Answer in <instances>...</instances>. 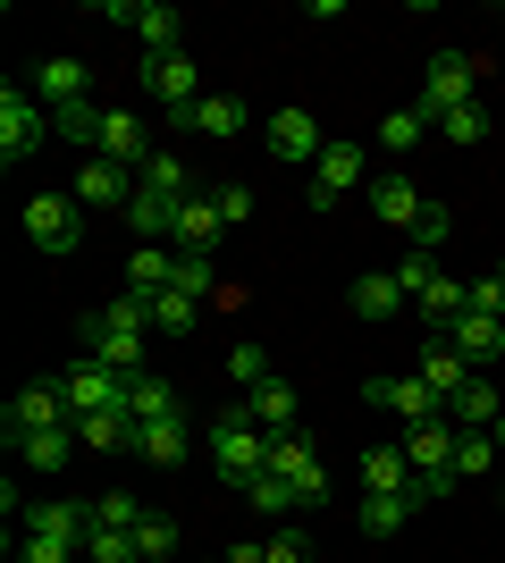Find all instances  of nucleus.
<instances>
[{
    "mask_svg": "<svg viewBox=\"0 0 505 563\" xmlns=\"http://www.w3.org/2000/svg\"><path fill=\"white\" fill-rule=\"evenodd\" d=\"M211 463H219V488H237V496L270 471V429H253V412H244V404L211 421Z\"/></svg>",
    "mask_w": 505,
    "mask_h": 563,
    "instance_id": "1",
    "label": "nucleus"
},
{
    "mask_svg": "<svg viewBox=\"0 0 505 563\" xmlns=\"http://www.w3.org/2000/svg\"><path fill=\"white\" fill-rule=\"evenodd\" d=\"M481 76H488V59H472V51H438L430 76H421V101H413V110L430 118V126H438V118H455V110H472V101H481V93H472Z\"/></svg>",
    "mask_w": 505,
    "mask_h": 563,
    "instance_id": "2",
    "label": "nucleus"
},
{
    "mask_svg": "<svg viewBox=\"0 0 505 563\" xmlns=\"http://www.w3.org/2000/svg\"><path fill=\"white\" fill-rule=\"evenodd\" d=\"M362 396L380 404V412H396L405 429H421V421H447V396H438V387H430L421 371H380L371 387H362Z\"/></svg>",
    "mask_w": 505,
    "mask_h": 563,
    "instance_id": "3",
    "label": "nucleus"
},
{
    "mask_svg": "<svg viewBox=\"0 0 505 563\" xmlns=\"http://www.w3.org/2000/svg\"><path fill=\"white\" fill-rule=\"evenodd\" d=\"M25 244L34 253H76L85 244V202L76 194H34L25 202Z\"/></svg>",
    "mask_w": 505,
    "mask_h": 563,
    "instance_id": "4",
    "label": "nucleus"
},
{
    "mask_svg": "<svg viewBox=\"0 0 505 563\" xmlns=\"http://www.w3.org/2000/svg\"><path fill=\"white\" fill-rule=\"evenodd\" d=\"M144 93L161 101L168 118H186V126H194V110H202V68H194L186 51H168V59H144Z\"/></svg>",
    "mask_w": 505,
    "mask_h": 563,
    "instance_id": "5",
    "label": "nucleus"
},
{
    "mask_svg": "<svg viewBox=\"0 0 505 563\" xmlns=\"http://www.w3.org/2000/svg\"><path fill=\"white\" fill-rule=\"evenodd\" d=\"M94 68H85V59H76V51H51L43 68H34V101H43L51 118H68V110H94Z\"/></svg>",
    "mask_w": 505,
    "mask_h": 563,
    "instance_id": "6",
    "label": "nucleus"
},
{
    "mask_svg": "<svg viewBox=\"0 0 505 563\" xmlns=\"http://www.w3.org/2000/svg\"><path fill=\"white\" fill-rule=\"evenodd\" d=\"M270 471L295 488V505H329V463L312 454V438H295V429H287V438H270Z\"/></svg>",
    "mask_w": 505,
    "mask_h": 563,
    "instance_id": "7",
    "label": "nucleus"
},
{
    "mask_svg": "<svg viewBox=\"0 0 505 563\" xmlns=\"http://www.w3.org/2000/svg\"><path fill=\"white\" fill-rule=\"evenodd\" d=\"M68 194L85 202V211H127V202H135V168L85 152V161H76V177H68Z\"/></svg>",
    "mask_w": 505,
    "mask_h": 563,
    "instance_id": "8",
    "label": "nucleus"
},
{
    "mask_svg": "<svg viewBox=\"0 0 505 563\" xmlns=\"http://www.w3.org/2000/svg\"><path fill=\"white\" fill-rule=\"evenodd\" d=\"M43 135H51V118H43V101H34V85H0V152L9 161H25V152H43Z\"/></svg>",
    "mask_w": 505,
    "mask_h": 563,
    "instance_id": "9",
    "label": "nucleus"
},
{
    "mask_svg": "<svg viewBox=\"0 0 505 563\" xmlns=\"http://www.w3.org/2000/svg\"><path fill=\"white\" fill-rule=\"evenodd\" d=\"M76 412H68V396L59 387H18L9 396V412H0V438L18 446V438H34V429H68Z\"/></svg>",
    "mask_w": 505,
    "mask_h": 563,
    "instance_id": "10",
    "label": "nucleus"
},
{
    "mask_svg": "<svg viewBox=\"0 0 505 563\" xmlns=\"http://www.w3.org/2000/svg\"><path fill=\"white\" fill-rule=\"evenodd\" d=\"M354 186H362V143H329V152L312 161V186H304V202H312V211H337Z\"/></svg>",
    "mask_w": 505,
    "mask_h": 563,
    "instance_id": "11",
    "label": "nucleus"
},
{
    "mask_svg": "<svg viewBox=\"0 0 505 563\" xmlns=\"http://www.w3.org/2000/svg\"><path fill=\"white\" fill-rule=\"evenodd\" d=\"M59 396H68L76 421H85V412H119V404H127V378H119V371H101V362H76V371L59 378Z\"/></svg>",
    "mask_w": 505,
    "mask_h": 563,
    "instance_id": "12",
    "label": "nucleus"
},
{
    "mask_svg": "<svg viewBox=\"0 0 505 563\" xmlns=\"http://www.w3.org/2000/svg\"><path fill=\"white\" fill-rule=\"evenodd\" d=\"M94 152L144 177V168H152V135H144V118H135V110H101V135H94Z\"/></svg>",
    "mask_w": 505,
    "mask_h": 563,
    "instance_id": "13",
    "label": "nucleus"
},
{
    "mask_svg": "<svg viewBox=\"0 0 505 563\" xmlns=\"http://www.w3.org/2000/svg\"><path fill=\"white\" fill-rule=\"evenodd\" d=\"M25 530L85 547V539H94V496H43V505H25Z\"/></svg>",
    "mask_w": 505,
    "mask_h": 563,
    "instance_id": "14",
    "label": "nucleus"
},
{
    "mask_svg": "<svg viewBox=\"0 0 505 563\" xmlns=\"http://www.w3.org/2000/svg\"><path fill=\"white\" fill-rule=\"evenodd\" d=\"M262 143H270V161H320V152H329V135H320L312 110H278L262 126Z\"/></svg>",
    "mask_w": 505,
    "mask_h": 563,
    "instance_id": "15",
    "label": "nucleus"
},
{
    "mask_svg": "<svg viewBox=\"0 0 505 563\" xmlns=\"http://www.w3.org/2000/svg\"><path fill=\"white\" fill-rule=\"evenodd\" d=\"M76 336H85V353H94L101 371H119V378H144V336H127V329H101L94 311L76 320Z\"/></svg>",
    "mask_w": 505,
    "mask_h": 563,
    "instance_id": "16",
    "label": "nucleus"
},
{
    "mask_svg": "<svg viewBox=\"0 0 505 563\" xmlns=\"http://www.w3.org/2000/svg\"><path fill=\"white\" fill-rule=\"evenodd\" d=\"M421 505H430V488L413 479V488H396V496H362V505H354V521H362V539H396V530H405V521L421 514Z\"/></svg>",
    "mask_w": 505,
    "mask_h": 563,
    "instance_id": "17",
    "label": "nucleus"
},
{
    "mask_svg": "<svg viewBox=\"0 0 505 563\" xmlns=\"http://www.w3.org/2000/svg\"><path fill=\"white\" fill-rule=\"evenodd\" d=\"M447 345H455L472 371H481V362H505V320L497 311H463L455 329H447Z\"/></svg>",
    "mask_w": 505,
    "mask_h": 563,
    "instance_id": "18",
    "label": "nucleus"
},
{
    "mask_svg": "<svg viewBox=\"0 0 505 563\" xmlns=\"http://www.w3.org/2000/svg\"><path fill=\"white\" fill-rule=\"evenodd\" d=\"M127 25L144 34V59H168V51H177V34H186V18H177L168 0H127Z\"/></svg>",
    "mask_w": 505,
    "mask_h": 563,
    "instance_id": "19",
    "label": "nucleus"
},
{
    "mask_svg": "<svg viewBox=\"0 0 505 563\" xmlns=\"http://www.w3.org/2000/svg\"><path fill=\"white\" fill-rule=\"evenodd\" d=\"M127 454H144L152 471H177V463H186V454H194V429H186V421H144V429H135V446H127Z\"/></svg>",
    "mask_w": 505,
    "mask_h": 563,
    "instance_id": "20",
    "label": "nucleus"
},
{
    "mask_svg": "<svg viewBox=\"0 0 505 563\" xmlns=\"http://www.w3.org/2000/svg\"><path fill=\"white\" fill-rule=\"evenodd\" d=\"M219 235H228V219H219V202H211V194H194V202H177V235H168L177 253H211Z\"/></svg>",
    "mask_w": 505,
    "mask_h": 563,
    "instance_id": "21",
    "label": "nucleus"
},
{
    "mask_svg": "<svg viewBox=\"0 0 505 563\" xmlns=\"http://www.w3.org/2000/svg\"><path fill=\"white\" fill-rule=\"evenodd\" d=\"M244 412H253V429H270V438H287V429H295V412H304V396H295L287 378H262V387L244 396Z\"/></svg>",
    "mask_w": 505,
    "mask_h": 563,
    "instance_id": "22",
    "label": "nucleus"
},
{
    "mask_svg": "<svg viewBox=\"0 0 505 563\" xmlns=\"http://www.w3.org/2000/svg\"><path fill=\"white\" fill-rule=\"evenodd\" d=\"M371 211H380L387 228L413 235V219L430 211V202H421V186H413V177H396V168H387V177H371Z\"/></svg>",
    "mask_w": 505,
    "mask_h": 563,
    "instance_id": "23",
    "label": "nucleus"
},
{
    "mask_svg": "<svg viewBox=\"0 0 505 563\" xmlns=\"http://www.w3.org/2000/svg\"><path fill=\"white\" fill-rule=\"evenodd\" d=\"M76 446H85V438H76V421H68V429H34V438H18V463H25V471H68Z\"/></svg>",
    "mask_w": 505,
    "mask_h": 563,
    "instance_id": "24",
    "label": "nucleus"
},
{
    "mask_svg": "<svg viewBox=\"0 0 505 563\" xmlns=\"http://www.w3.org/2000/svg\"><path fill=\"white\" fill-rule=\"evenodd\" d=\"M194 202V194H186ZM127 228L144 235V244H168V235H177V202H168V194H152V186H135V202H127Z\"/></svg>",
    "mask_w": 505,
    "mask_h": 563,
    "instance_id": "25",
    "label": "nucleus"
},
{
    "mask_svg": "<svg viewBox=\"0 0 505 563\" xmlns=\"http://www.w3.org/2000/svg\"><path fill=\"white\" fill-rule=\"evenodd\" d=\"M354 320H396L405 311V286H396V269H371V278H354Z\"/></svg>",
    "mask_w": 505,
    "mask_h": 563,
    "instance_id": "26",
    "label": "nucleus"
},
{
    "mask_svg": "<svg viewBox=\"0 0 505 563\" xmlns=\"http://www.w3.org/2000/svg\"><path fill=\"white\" fill-rule=\"evenodd\" d=\"M447 421H455V429H497L505 421V396L488 387V378H472L463 396H447Z\"/></svg>",
    "mask_w": 505,
    "mask_h": 563,
    "instance_id": "27",
    "label": "nucleus"
},
{
    "mask_svg": "<svg viewBox=\"0 0 505 563\" xmlns=\"http://www.w3.org/2000/svg\"><path fill=\"white\" fill-rule=\"evenodd\" d=\"M127 412H135V429L144 421H186V412H177V387H168V378H127Z\"/></svg>",
    "mask_w": 505,
    "mask_h": 563,
    "instance_id": "28",
    "label": "nucleus"
},
{
    "mask_svg": "<svg viewBox=\"0 0 505 563\" xmlns=\"http://www.w3.org/2000/svg\"><path fill=\"white\" fill-rule=\"evenodd\" d=\"M76 438H85V454H119V446H135V412H85L76 421Z\"/></svg>",
    "mask_w": 505,
    "mask_h": 563,
    "instance_id": "29",
    "label": "nucleus"
},
{
    "mask_svg": "<svg viewBox=\"0 0 505 563\" xmlns=\"http://www.w3.org/2000/svg\"><path fill=\"white\" fill-rule=\"evenodd\" d=\"M127 286L168 295V286H177V244H135V261H127Z\"/></svg>",
    "mask_w": 505,
    "mask_h": 563,
    "instance_id": "30",
    "label": "nucleus"
},
{
    "mask_svg": "<svg viewBox=\"0 0 505 563\" xmlns=\"http://www.w3.org/2000/svg\"><path fill=\"white\" fill-rule=\"evenodd\" d=\"M396 488H413L405 446H371V454H362V496H396Z\"/></svg>",
    "mask_w": 505,
    "mask_h": 563,
    "instance_id": "31",
    "label": "nucleus"
},
{
    "mask_svg": "<svg viewBox=\"0 0 505 563\" xmlns=\"http://www.w3.org/2000/svg\"><path fill=\"white\" fill-rule=\"evenodd\" d=\"M421 378H430L438 396H463V387H472V378H481V371H472V362H463V353L447 345V336H438V345L421 353Z\"/></svg>",
    "mask_w": 505,
    "mask_h": 563,
    "instance_id": "32",
    "label": "nucleus"
},
{
    "mask_svg": "<svg viewBox=\"0 0 505 563\" xmlns=\"http://www.w3.org/2000/svg\"><path fill=\"white\" fill-rule=\"evenodd\" d=\"M101 329H127V336H152V295L144 286H127V295H110V303H94Z\"/></svg>",
    "mask_w": 505,
    "mask_h": 563,
    "instance_id": "33",
    "label": "nucleus"
},
{
    "mask_svg": "<svg viewBox=\"0 0 505 563\" xmlns=\"http://www.w3.org/2000/svg\"><path fill=\"white\" fill-rule=\"evenodd\" d=\"M194 126H202V135H244V126H253V110H244L237 93H202V110H194Z\"/></svg>",
    "mask_w": 505,
    "mask_h": 563,
    "instance_id": "34",
    "label": "nucleus"
},
{
    "mask_svg": "<svg viewBox=\"0 0 505 563\" xmlns=\"http://www.w3.org/2000/svg\"><path fill=\"white\" fill-rule=\"evenodd\" d=\"M497 463V429H455V479H488Z\"/></svg>",
    "mask_w": 505,
    "mask_h": 563,
    "instance_id": "35",
    "label": "nucleus"
},
{
    "mask_svg": "<svg viewBox=\"0 0 505 563\" xmlns=\"http://www.w3.org/2000/svg\"><path fill=\"white\" fill-rule=\"evenodd\" d=\"M421 135H430V118H421V110H387L380 118V152H396V161L421 152Z\"/></svg>",
    "mask_w": 505,
    "mask_h": 563,
    "instance_id": "36",
    "label": "nucleus"
},
{
    "mask_svg": "<svg viewBox=\"0 0 505 563\" xmlns=\"http://www.w3.org/2000/svg\"><path fill=\"white\" fill-rule=\"evenodd\" d=\"M135 521H144V496L135 488H101L94 496V530H135Z\"/></svg>",
    "mask_w": 505,
    "mask_h": 563,
    "instance_id": "37",
    "label": "nucleus"
},
{
    "mask_svg": "<svg viewBox=\"0 0 505 563\" xmlns=\"http://www.w3.org/2000/svg\"><path fill=\"white\" fill-rule=\"evenodd\" d=\"M168 295H194V303H211V295H219L211 253H177V286H168Z\"/></svg>",
    "mask_w": 505,
    "mask_h": 563,
    "instance_id": "38",
    "label": "nucleus"
},
{
    "mask_svg": "<svg viewBox=\"0 0 505 563\" xmlns=\"http://www.w3.org/2000/svg\"><path fill=\"white\" fill-rule=\"evenodd\" d=\"M194 320H202L194 295H152V329H161V336H194Z\"/></svg>",
    "mask_w": 505,
    "mask_h": 563,
    "instance_id": "39",
    "label": "nucleus"
},
{
    "mask_svg": "<svg viewBox=\"0 0 505 563\" xmlns=\"http://www.w3.org/2000/svg\"><path fill=\"white\" fill-rule=\"evenodd\" d=\"M127 539H135V555H144V563H168V555H177V521L144 514V521H135V530H127Z\"/></svg>",
    "mask_w": 505,
    "mask_h": 563,
    "instance_id": "40",
    "label": "nucleus"
},
{
    "mask_svg": "<svg viewBox=\"0 0 505 563\" xmlns=\"http://www.w3.org/2000/svg\"><path fill=\"white\" fill-rule=\"evenodd\" d=\"M135 186H152V194H168V202H186V161H177V152H152V168H144V177H135Z\"/></svg>",
    "mask_w": 505,
    "mask_h": 563,
    "instance_id": "41",
    "label": "nucleus"
},
{
    "mask_svg": "<svg viewBox=\"0 0 505 563\" xmlns=\"http://www.w3.org/2000/svg\"><path fill=\"white\" fill-rule=\"evenodd\" d=\"M228 378H237L244 396H253L262 378H278V362H270V345H237V353H228Z\"/></svg>",
    "mask_w": 505,
    "mask_h": 563,
    "instance_id": "42",
    "label": "nucleus"
},
{
    "mask_svg": "<svg viewBox=\"0 0 505 563\" xmlns=\"http://www.w3.org/2000/svg\"><path fill=\"white\" fill-rule=\"evenodd\" d=\"M438 278H447V269H438L430 253H405V261H396V286H405V303H421V295H430Z\"/></svg>",
    "mask_w": 505,
    "mask_h": 563,
    "instance_id": "43",
    "label": "nucleus"
},
{
    "mask_svg": "<svg viewBox=\"0 0 505 563\" xmlns=\"http://www.w3.org/2000/svg\"><path fill=\"white\" fill-rule=\"evenodd\" d=\"M18 563H85V547L43 539V530H25V539H18Z\"/></svg>",
    "mask_w": 505,
    "mask_h": 563,
    "instance_id": "44",
    "label": "nucleus"
},
{
    "mask_svg": "<svg viewBox=\"0 0 505 563\" xmlns=\"http://www.w3.org/2000/svg\"><path fill=\"white\" fill-rule=\"evenodd\" d=\"M85 563H144V555H135L127 530H94V539H85Z\"/></svg>",
    "mask_w": 505,
    "mask_h": 563,
    "instance_id": "45",
    "label": "nucleus"
},
{
    "mask_svg": "<svg viewBox=\"0 0 505 563\" xmlns=\"http://www.w3.org/2000/svg\"><path fill=\"white\" fill-rule=\"evenodd\" d=\"M244 505H253V514H287V505H295V488L278 479V471H262V479L244 488Z\"/></svg>",
    "mask_w": 505,
    "mask_h": 563,
    "instance_id": "46",
    "label": "nucleus"
},
{
    "mask_svg": "<svg viewBox=\"0 0 505 563\" xmlns=\"http://www.w3.org/2000/svg\"><path fill=\"white\" fill-rule=\"evenodd\" d=\"M438 135H447V143H463V152H472V143L488 135V110H481V101H472V110H455V118H438Z\"/></svg>",
    "mask_w": 505,
    "mask_h": 563,
    "instance_id": "47",
    "label": "nucleus"
},
{
    "mask_svg": "<svg viewBox=\"0 0 505 563\" xmlns=\"http://www.w3.org/2000/svg\"><path fill=\"white\" fill-rule=\"evenodd\" d=\"M447 244V202H430V211L413 219V253H438Z\"/></svg>",
    "mask_w": 505,
    "mask_h": 563,
    "instance_id": "48",
    "label": "nucleus"
},
{
    "mask_svg": "<svg viewBox=\"0 0 505 563\" xmlns=\"http://www.w3.org/2000/svg\"><path fill=\"white\" fill-rule=\"evenodd\" d=\"M211 202H219V219H228V228H244V219H253V186H219Z\"/></svg>",
    "mask_w": 505,
    "mask_h": 563,
    "instance_id": "49",
    "label": "nucleus"
},
{
    "mask_svg": "<svg viewBox=\"0 0 505 563\" xmlns=\"http://www.w3.org/2000/svg\"><path fill=\"white\" fill-rule=\"evenodd\" d=\"M270 563H312V539H304V530H278V539H270Z\"/></svg>",
    "mask_w": 505,
    "mask_h": 563,
    "instance_id": "50",
    "label": "nucleus"
},
{
    "mask_svg": "<svg viewBox=\"0 0 505 563\" xmlns=\"http://www.w3.org/2000/svg\"><path fill=\"white\" fill-rule=\"evenodd\" d=\"M472 311H497L505 320V278H472Z\"/></svg>",
    "mask_w": 505,
    "mask_h": 563,
    "instance_id": "51",
    "label": "nucleus"
},
{
    "mask_svg": "<svg viewBox=\"0 0 505 563\" xmlns=\"http://www.w3.org/2000/svg\"><path fill=\"white\" fill-rule=\"evenodd\" d=\"M497 438H505V421H497Z\"/></svg>",
    "mask_w": 505,
    "mask_h": 563,
    "instance_id": "52",
    "label": "nucleus"
},
{
    "mask_svg": "<svg viewBox=\"0 0 505 563\" xmlns=\"http://www.w3.org/2000/svg\"><path fill=\"white\" fill-rule=\"evenodd\" d=\"M497 278H505V269H497Z\"/></svg>",
    "mask_w": 505,
    "mask_h": 563,
    "instance_id": "53",
    "label": "nucleus"
}]
</instances>
